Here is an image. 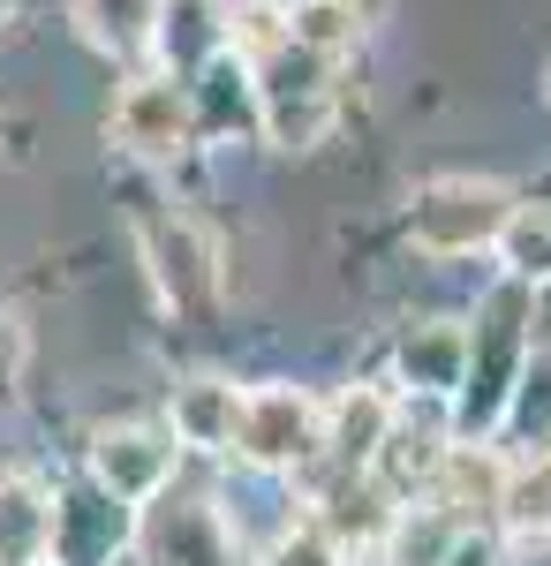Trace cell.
<instances>
[{"label":"cell","mask_w":551,"mask_h":566,"mask_svg":"<svg viewBox=\"0 0 551 566\" xmlns=\"http://www.w3.org/2000/svg\"><path fill=\"white\" fill-rule=\"evenodd\" d=\"M499 514H507V528H521V536H544V528H551V453L507 476V491H499Z\"/></svg>","instance_id":"cell-15"},{"label":"cell","mask_w":551,"mask_h":566,"mask_svg":"<svg viewBox=\"0 0 551 566\" xmlns=\"http://www.w3.org/2000/svg\"><path fill=\"white\" fill-rule=\"evenodd\" d=\"M242 400H250V392H235L227 378H189V386H174V438L197 446V453H227V446L242 438Z\"/></svg>","instance_id":"cell-7"},{"label":"cell","mask_w":551,"mask_h":566,"mask_svg":"<svg viewBox=\"0 0 551 566\" xmlns=\"http://www.w3.org/2000/svg\"><path fill=\"white\" fill-rule=\"evenodd\" d=\"M371 469H378V483L393 491V499H408V491H424V483L446 469V446H438V431H430V423H424V431H416V423H393Z\"/></svg>","instance_id":"cell-12"},{"label":"cell","mask_w":551,"mask_h":566,"mask_svg":"<svg viewBox=\"0 0 551 566\" xmlns=\"http://www.w3.org/2000/svg\"><path fill=\"white\" fill-rule=\"evenodd\" d=\"M401 378L416 392H461L468 378V333L461 325H446V317H430V325H416L408 340H401Z\"/></svg>","instance_id":"cell-9"},{"label":"cell","mask_w":551,"mask_h":566,"mask_svg":"<svg viewBox=\"0 0 551 566\" xmlns=\"http://www.w3.org/2000/svg\"><path fill=\"white\" fill-rule=\"evenodd\" d=\"M15 348H23V340H15V325L0 317V386H8V370H15Z\"/></svg>","instance_id":"cell-18"},{"label":"cell","mask_w":551,"mask_h":566,"mask_svg":"<svg viewBox=\"0 0 551 566\" xmlns=\"http://www.w3.org/2000/svg\"><path fill=\"white\" fill-rule=\"evenodd\" d=\"M159 8L167 0H76V23H84V39L98 53H144V45L159 39Z\"/></svg>","instance_id":"cell-11"},{"label":"cell","mask_w":551,"mask_h":566,"mask_svg":"<svg viewBox=\"0 0 551 566\" xmlns=\"http://www.w3.org/2000/svg\"><path fill=\"white\" fill-rule=\"evenodd\" d=\"M288 39L302 53H318V61H340L355 45V8L347 0H295L288 8Z\"/></svg>","instance_id":"cell-13"},{"label":"cell","mask_w":551,"mask_h":566,"mask_svg":"<svg viewBox=\"0 0 551 566\" xmlns=\"http://www.w3.org/2000/svg\"><path fill=\"white\" fill-rule=\"evenodd\" d=\"M499 250H507V272L521 280V287H537V280H551V212H513L507 234H499Z\"/></svg>","instance_id":"cell-14"},{"label":"cell","mask_w":551,"mask_h":566,"mask_svg":"<svg viewBox=\"0 0 551 566\" xmlns=\"http://www.w3.org/2000/svg\"><path fill=\"white\" fill-rule=\"evenodd\" d=\"M438 566H499V544H491V536H476V528H468V536H454V544H446V552H438Z\"/></svg>","instance_id":"cell-17"},{"label":"cell","mask_w":551,"mask_h":566,"mask_svg":"<svg viewBox=\"0 0 551 566\" xmlns=\"http://www.w3.org/2000/svg\"><path fill=\"white\" fill-rule=\"evenodd\" d=\"M242 453H250L257 469H295L310 461L325 438H318V400L302 386H257L242 400V438H235Z\"/></svg>","instance_id":"cell-3"},{"label":"cell","mask_w":551,"mask_h":566,"mask_svg":"<svg viewBox=\"0 0 551 566\" xmlns=\"http://www.w3.org/2000/svg\"><path fill=\"white\" fill-rule=\"evenodd\" d=\"M53 559V499L31 476H0V566Z\"/></svg>","instance_id":"cell-8"},{"label":"cell","mask_w":551,"mask_h":566,"mask_svg":"<svg viewBox=\"0 0 551 566\" xmlns=\"http://www.w3.org/2000/svg\"><path fill=\"white\" fill-rule=\"evenodd\" d=\"M385 431H393V400H385L378 386H355L347 400L333 408V431H325V446H333L340 469H371L378 461Z\"/></svg>","instance_id":"cell-10"},{"label":"cell","mask_w":551,"mask_h":566,"mask_svg":"<svg viewBox=\"0 0 551 566\" xmlns=\"http://www.w3.org/2000/svg\"><path fill=\"white\" fill-rule=\"evenodd\" d=\"M507 219H513L507 181L446 175L408 205V234H416V250H430V258H468V250H491L507 234Z\"/></svg>","instance_id":"cell-1"},{"label":"cell","mask_w":551,"mask_h":566,"mask_svg":"<svg viewBox=\"0 0 551 566\" xmlns=\"http://www.w3.org/2000/svg\"><path fill=\"white\" fill-rule=\"evenodd\" d=\"M144 552L152 566H242V544L227 536V522L205 499H167L144 528Z\"/></svg>","instance_id":"cell-5"},{"label":"cell","mask_w":551,"mask_h":566,"mask_svg":"<svg viewBox=\"0 0 551 566\" xmlns=\"http://www.w3.org/2000/svg\"><path fill=\"white\" fill-rule=\"evenodd\" d=\"M91 476H98V491H106L114 506H144V499H159V491H167L174 446L159 431H144V423L98 431V446H91Z\"/></svg>","instance_id":"cell-4"},{"label":"cell","mask_w":551,"mask_h":566,"mask_svg":"<svg viewBox=\"0 0 551 566\" xmlns=\"http://www.w3.org/2000/svg\"><path fill=\"white\" fill-rule=\"evenodd\" d=\"M257 114H264V136L288 144V151H310L318 136L333 129V84H325V61L318 53H272L264 61V84H257Z\"/></svg>","instance_id":"cell-2"},{"label":"cell","mask_w":551,"mask_h":566,"mask_svg":"<svg viewBox=\"0 0 551 566\" xmlns=\"http://www.w3.org/2000/svg\"><path fill=\"white\" fill-rule=\"evenodd\" d=\"M227 53H242V61H257V69H264V61H272V53H288V8H264V0H250V8H235V31H227Z\"/></svg>","instance_id":"cell-16"},{"label":"cell","mask_w":551,"mask_h":566,"mask_svg":"<svg viewBox=\"0 0 551 566\" xmlns=\"http://www.w3.org/2000/svg\"><path fill=\"white\" fill-rule=\"evenodd\" d=\"M114 136H122L136 159H174L189 144V91L167 84V76L128 84L122 106H114Z\"/></svg>","instance_id":"cell-6"}]
</instances>
